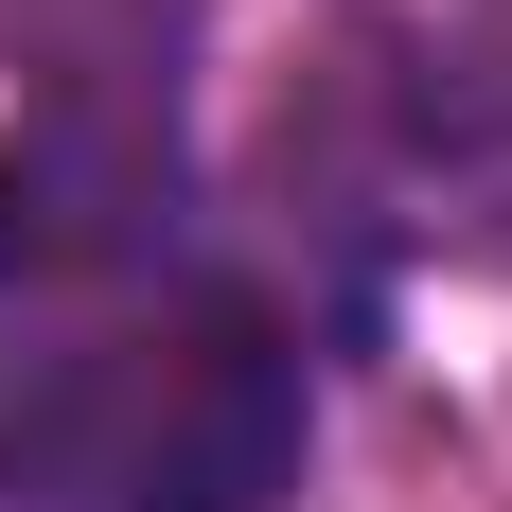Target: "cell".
Listing matches in <instances>:
<instances>
[{"label":"cell","instance_id":"6da1fadb","mask_svg":"<svg viewBox=\"0 0 512 512\" xmlns=\"http://www.w3.org/2000/svg\"><path fill=\"white\" fill-rule=\"evenodd\" d=\"M301 442H318L301 336L248 283H195L124 336L0 371V495L18 512H283Z\"/></svg>","mask_w":512,"mask_h":512},{"label":"cell","instance_id":"7a4b0ae2","mask_svg":"<svg viewBox=\"0 0 512 512\" xmlns=\"http://www.w3.org/2000/svg\"><path fill=\"white\" fill-rule=\"evenodd\" d=\"M177 230V0H124L0 124V283H89Z\"/></svg>","mask_w":512,"mask_h":512}]
</instances>
